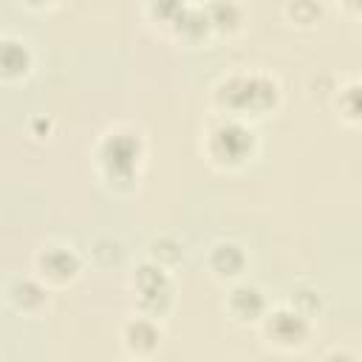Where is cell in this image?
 <instances>
[{"label":"cell","instance_id":"ac0fdd59","mask_svg":"<svg viewBox=\"0 0 362 362\" xmlns=\"http://www.w3.org/2000/svg\"><path fill=\"white\" fill-rule=\"evenodd\" d=\"M90 255L96 257L99 266H113V263L122 260V243L116 238H110V235H102V238H96L90 243Z\"/></svg>","mask_w":362,"mask_h":362},{"label":"cell","instance_id":"5b68a950","mask_svg":"<svg viewBox=\"0 0 362 362\" xmlns=\"http://www.w3.org/2000/svg\"><path fill=\"white\" fill-rule=\"evenodd\" d=\"M130 291L136 300V311L147 314V317H164L173 305V280H170V269L158 266L156 260H141L133 274H130Z\"/></svg>","mask_w":362,"mask_h":362},{"label":"cell","instance_id":"8992f818","mask_svg":"<svg viewBox=\"0 0 362 362\" xmlns=\"http://www.w3.org/2000/svg\"><path fill=\"white\" fill-rule=\"evenodd\" d=\"M34 269H37V277L51 286V288H62V286H71L79 272H82V260L79 255L71 249V246H62V243H48L42 246L37 255H34Z\"/></svg>","mask_w":362,"mask_h":362},{"label":"cell","instance_id":"44dd1931","mask_svg":"<svg viewBox=\"0 0 362 362\" xmlns=\"http://www.w3.org/2000/svg\"><path fill=\"white\" fill-rule=\"evenodd\" d=\"M25 6H31V8H42V6H51L54 0H23Z\"/></svg>","mask_w":362,"mask_h":362},{"label":"cell","instance_id":"30bf717a","mask_svg":"<svg viewBox=\"0 0 362 362\" xmlns=\"http://www.w3.org/2000/svg\"><path fill=\"white\" fill-rule=\"evenodd\" d=\"M8 303L23 317H37L48 308V286L40 277H20L8 286Z\"/></svg>","mask_w":362,"mask_h":362},{"label":"cell","instance_id":"ba28073f","mask_svg":"<svg viewBox=\"0 0 362 362\" xmlns=\"http://www.w3.org/2000/svg\"><path fill=\"white\" fill-rule=\"evenodd\" d=\"M226 314L240 322V325H257L263 320V314L269 311V300L266 294L252 286V283H235L226 294V303H223Z\"/></svg>","mask_w":362,"mask_h":362},{"label":"cell","instance_id":"ffe728a7","mask_svg":"<svg viewBox=\"0 0 362 362\" xmlns=\"http://www.w3.org/2000/svg\"><path fill=\"white\" fill-rule=\"evenodd\" d=\"M339 6H342L351 17H356V14H359V0H339Z\"/></svg>","mask_w":362,"mask_h":362},{"label":"cell","instance_id":"52a82bcc","mask_svg":"<svg viewBox=\"0 0 362 362\" xmlns=\"http://www.w3.org/2000/svg\"><path fill=\"white\" fill-rule=\"evenodd\" d=\"M122 348L127 356H136V359H150L158 345H161V328H158V320L156 317H147V314H133L124 320L122 325Z\"/></svg>","mask_w":362,"mask_h":362},{"label":"cell","instance_id":"5bb4252c","mask_svg":"<svg viewBox=\"0 0 362 362\" xmlns=\"http://www.w3.org/2000/svg\"><path fill=\"white\" fill-rule=\"evenodd\" d=\"M283 14L288 17L291 25H314L322 17V3L320 0H288Z\"/></svg>","mask_w":362,"mask_h":362},{"label":"cell","instance_id":"2e32d148","mask_svg":"<svg viewBox=\"0 0 362 362\" xmlns=\"http://www.w3.org/2000/svg\"><path fill=\"white\" fill-rule=\"evenodd\" d=\"M184 257V246L175 240V238H156L153 243H150V260H156L158 266H164V269H173L178 260Z\"/></svg>","mask_w":362,"mask_h":362},{"label":"cell","instance_id":"4fadbf2b","mask_svg":"<svg viewBox=\"0 0 362 362\" xmlns=\"http://www.w3.org/2000/svg\"><path fill=\"white\" fill-rule=\"evenodd\" d=\"M170 31H173L175 37H181V40H187V42H198V40H204L206 34H212L204 6H189V3H187L184 11L178 14V20L170 25Z\"/></svg>","mask_w":362,"mask_h":362},{"label":"cell","instance_id":"9c48e42d","mask_svg":"<svg viewBox=\"0 0 362 362\" xmlns=\"http://www.w3.org/2000/svg\"><path fill=\"white\" fill-rule=\"evenodd\" d=\"M206 266H209V272H212L215 280L232 283V280H240L243 277V272L249 266V257H246V252H243L240 243H235V240H218L209 249V255H206Z\"/></svg>","mask_w":362,"mask_h":362},{"label":"cell","instance_id":"8fae6325","mask_svg":"<svg viewBox=\"0 0 362 362\" xmlns=\"http://www.w3.org/2000/svg\"><path fill=\"white\" fill-rule=\"evenodd\" d=\"M34 65L31 48L17 37H0V82H17L28 76Z\"/></svg>","mask_w":362,"mask_h":362},{"label":"cell","instance_id":"e0dca14e","mask_svg":"<svg viewBox=\"0 0 362 362\" xmlns=\"http://www.w3.org/2000/svg\"><path fill=\"white\" fill-rule=\"evenodd\" d=\"M184 6H187V0H147V14L156 23L170 28L178 20V14L184 11Z\"/></svg>","mask_w":362,"mask_h":362},{"label":"cell","instance_id":"277c9868","mask_svg":"<svg viewBox=\"0 0 362 362\" xmlns=\"http://www.w3.org/2000/svg\"><path fill=\"white\" fill-rule=\"evenodd\" d=\"M257 325H260L263 342L277 354H300L314 334V320L297 311L294 305L269 308Z\"/></svg>","mask_w":362,"mask_h":362},{"label":"cell","instance_id":"3957f363","mask_svg":"<svg viewBox=\"0 0 362 362\" xmlns=\"http://www.w3.org/2000/svg\"><path fill=\"white\" fill-rule=\"evenodd\" d=\"M257 150L255 130L235 116H218L204 133V156L218 170H240Z\"/></svg>","mask_w":362,"mask_h":362},{"label":"cell","instance_id":"7a4b0ae2","mask_svg":"<svg viewBox=\"0 0 362 362\" xmlns=\"http://www.w3.org/2000/svg\"><path fill=\"white\" fill-rule=\"evenodd\" d=\"M144 158V141L130 127L107 130L96 144V167L116 192H130Z\"/></svg>","mask_w":362,"mask_h":362},{"label":"cell","instance_id":"9a60e30c","mask_svg":"<svg viewBox=\"0 0 362 362\" xmlns=\"http://www.w3.org/2000/svg\"><path fill=\"white\" fill-rule=\"evenodd\" d=\"M337 110H339V119L351 127L359 124V82L351 79L345 88H339L337 93Z\"/></svg>","mask_w":362,"mask_h":362},{"label":"cell","instance_id":"d6986e66","mask_svg":"<svg viewBox=\"0 0 362 362\" xmlns=\"http://www.w3.org/2000/svg\"><path fill=\"white\" fill-rule=\"evenodd\" d=\"M288 305H294L297 311H303V314L311 317V320L322 311V300H320V294H317L314 288H300V291H294V297H291Z\"/></svg>","mask_w":362,"mask_h":362},{"label":"cell","instance_id":"7c38bea8","mask_svg":"<svg viewBox=\"0 0 362 362\" xmlns=\"http://www.w3.org/2000/svg\"><path fill=\"white\" fill-rule=\"evenodd\" d=\"M204 11H206V20H209V28L218 31V34H238L243 28V6L238 0H206L201 3Z\"/></svg>","mask_w":362,"mask_h":362},{"label":"cell","instance_id":"6da1fadb","mask_svg":"<svg viewBox=\"0 0 362 362\" xmlns=\"http://www.w3.org/2000/svg\"><path fill=\"white\" fill-rule=\"evenodd\" d=\"M212 105L221 116H269L280 105V82L263 71H235L215 82Z\"/></svg>","mask_w":362,"mask_h":362}]
</instances>
